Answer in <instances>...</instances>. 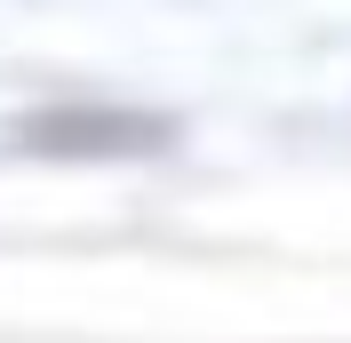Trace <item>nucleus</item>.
<instances>
[{
  "mask_svg": "<svg viewBox=\"0 0 351 343\" xmlns=\"http://www.w3.org/2000/svg\"><path fill=\"white\" fill-rule=\"evenodd\" d=\"M8 136L32 160H152L184 128H176V112H144V104H40L16 112Z\"/></svg>",
  "mask_w": 351,
  "mask_h": 343,
  "instance_id": "f257e3e1",
  "label": "nucleus"
}]
</instances>
